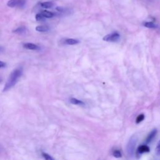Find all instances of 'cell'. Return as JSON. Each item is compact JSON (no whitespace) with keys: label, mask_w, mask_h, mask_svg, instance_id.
<instances>
[{"label":"cell","mask_w":160,"mask_h":160,"mask_svg":"<svg viewBox=\"0 0 160 160\" xmlns=\"http://www.w3.org/2000/svg\"><path fill=\"white\" fill-rule=\"evenodd\" d=\"M22 74L23 68L21 67L14 69L10 74L9 78L8 79V81L5 85V87L3 88V92H7L12 88H13L16 84V83L18 82Z\"/></svg>","instance_id":"obj_1"},{"label":"cell","mask_w":160,"mask_h":160,"mask_svg":"<svg viewBox=\"0 0 160 160\" xmlns=\"http://www.w3.org/2000/svg\"><path fill=\"white\" fill-rule=\"evenodd\" d=\"M144 119H145V115L143 114H141L136 118V123H139L141 121H143L144 120Z\"/></svg>","instance_id":"obj_15"},{"label":"cell","mask_w":160,"mask_h":160,"mask_svg":"<svg viewBox=\"0 0 160 160\" xmlns=\"http://www.w3.org/2000/svg\"><path fill=\"white\" fill-rule=\"evenodd\" d=\"M70 102L72 103L73 104H76V105H83L84 104V103L81 101V100H79L78 99L76 98H72L70 99Z\"/></svg>","instance_id":"obj_13"},{"label":"cell","mask_w":160,"mask_h":160,"mask_svg":"<svg viewBox=\"0 0 160 160\" xmlns=\"http://www.w3.org/2000/svg\"><path fill=\"white\" fill-rule=\"evenodd\" d=\"M156 153L157 154H160V140L159 141L156 147Z\"/></svg>","instance_id":"obj_19"},{"label":"cell","mask_w":160,"mask_h":160,"mask_svg":"<svg viewBox=\"0 0 160 160\" xmlns=\"http://www.w3.org/2000/svg\"><path fill=\"white\" fill-rule=\"evenodd\" d=\"M36 30L38 32L44 33L48 31L49 30V28L46 25H40L36 27Z\"/></svg>","instance_id":"obj_10"},{"label":"cell","mask_w":160,"mask_h":160,"mask_svg":"<svg viewBox=\"0 0 160 160\" xmlns=\"http://www.w3.org/2000/svg\"><path fill=\"white\" fill-rule=\"evenodd\" d=\"M6 65V64L5 62L0 61V68H2L5 67Z\"/></svg>","instance_id":"obj_20"},{"label":"cell","mask_w":160,"mask_h":160,"mask_svg":"<svg viewBox=\"0 0 160 160\" xmlns=\"http://www.w3.org/2000/svg\"><path fill=\"white\" fill-rule=\"evenodd\" d=\"M53 6H54V3L51 2H43L41 3V6L43 8L45 9H49L51 8Z\"/></svg>","instance_id":"obj_11"},{"label":"cell","mask_w":160,"mask_h":160,"mask_svg":"<svg viewBox=\"0 0 160 160\" xmlns=\"http://www.w3.org/2000/svg\"><path fill=\"white\" fill-rule=\"evenodd\" d=\"M79 43H80V41L78 40H75V39H72V38L66 39L64 41V43L66 45H76Z\"/></svg>","instance_id":"obj_12"},{"label":"cell","mask_w":160,"mask_h":160,"mask_svg":"<svg viewBox=\"0 0 160 160\" xmlns=\"http://www.w3.org/2000/svg\"><path fill=\"white\" fill-rule=\"evenodd\" d=\"M150 148L146 145H141L138 148V152L140 154L150 152Z\"/></svg>","instance_id":"obj_7"},{"label":"cell","mask_w":160,"mask_h":160,"mask_svg":"<svg viewBox=\"0 0 160 160\" xmlns=\"http://www.w3.org/2000/svg\"><path fill=\"white\" fill-rule=\"evenodd\" d=\"M26 3V0H10L7 3V5L10 8L18 7L22 8L25 7Z\"/></svg>","instance_id":"obj_2"},{"label":"cell","mask_w":160,"mask_h":160,"mask_svg":"<svg viewBox=\"0 0 160 160\" xmlns=\"http://www.w3.org/2000/svg\"><path fill=\"white\" fill-rule=\"evenodd\" d=\"M120 39V35L118 33H113L106 35L103 38V40L108 42H116Z\"/></svg>","instance_id":"obj_3"},{"label":"cell","mask_w":160,"mask_h":160,"mask_svg":"<svg viewBox=\"0 0 160 160\" xmlns=\"http://www.w3.org/2000/svg\"><path fill=\"white\" fill-rule=\"evenodd\" d=\"M26 31H27V29L25 26L18 27L13 31V33L18 34H24L26 33Z\"/></svg>","instance_id":"obj_6"},{"label":"cell","mask_w":160,"mask_h":160,"mask_svg":"<svg viewBox=\"0 0 160 160\" xmlns=\"http://www.w3.org/2000/svg\"><path fill=\"white\" fill-rule=\"evenodd\" d=\"M45 19V18L40 13H38L36 15V20L38 21H44Z\"/></svg>","instance_id":"obj_16"},{"label":"cell","mask_w":160,"mask_h":160,"mask_svg":"<svg viewBox=\"0 0 160 160\" xmlns=\"http://www.w3.org/2000/svg\"><path fill=\"white\" fill-rule=\"evenodd\" d=\"M42 156L46 160H53V159H54V158H52L49 154H48V153H45V152L42 153Z\"/></svg>","instance_id":"obj_17"},{"label":"cell","mask_w":160,"mask_h":160,"mask_svg":"<svg viewBox=\"0 0 160 160\" xmlns=\"http://www.w3.org/2000/svg\"><path fill=\"white\" fill-rule=\"evenodd\" d=\"M41 14L45 18H51L55 16V14L49 11L48 10H43L41 12Z\"/></svg>","instance_id":"obj_9"},{"label":"cell","mask_w":160,"mask_h":160,"mask_svg":"<svg viewBox=\"0 0 160 160\" xmlns=\"http://www.w3.org/2000/svg\"><path fill=\"white\" fill-rule=\"evenodd\" d=\"M144 26L146 28H153V29H155L158 28V26L156 24H154L153 22H146L145 23Z\"/></svg>","instance_id":"obj_14"},{"label":"cell","mask_w":160,"mask_h":160,"mask_svg":"<svg viewBox=\"0 0 160 160\" xmlns=\"http://www.w3.org/2000/svg\"><path fill=\"white\" fill-rule=\"evenodd\" d=\"M157 134V130H153L148 135V137L146 139V143H149L150 142L154 139V138L155 137L156 135Z\"/></svg>","instance_id":"obj_8"},{"label":"cell","mask_w":160,"mask_h":160,"mask_svg":"<svg viewBox=\"0 0 160 160\" xmlns=\"http://www.w3.org/2000/svg\"><path fill=\"white\" fill-rule=\"evenodd\" d=\"M23 47L26 49H30V50H38L40 49V47L38 45L31 43H25L23 45Z\"/></svg>","instance_id":"obj_5"},{"label":"cell","mask_w":160,"mask_h":160,"mask_svg":"<svg viewBox=\"0 0 160 160\" xmlns=\"http://www.w3.org/2000/svg\"><path fill=\"white\" fill-rule=\"evenodd\" d=\"M3 51H4V48L3 47H2V46H0V53Z\"/></svg>","instance_id":"obj_21"},{"label":"cell","mask_w":160,"mask_h":160,"mask_svg":"<svg viewBox=\"0 0 160 160\" xmlns=\"http://www.w3.org/2000/svg\"><path fill=\"white\" fill-rule=\"evenodd\" d=\"M136 138L135 136H132L131 139L130 140L129 143L128 145V148H127V151L128 153L132 155L134 153L136 144Z\"/></svg>","instance_id":"obj_4"},{"label":"cell","mask_w":160,"mask_h":160,"mask_svg":"<svg viewBox=\"0 0 160 160\" xmlns=\"http://www.w3.org/2000/svg\"><path fill=\"white\" fill-rule=\"evenodd\" d=\"M113 155L116 158H121V153L119 150H115L113 152Z\"/></svg>","instance_id":"obj_18"}]
</instances>
